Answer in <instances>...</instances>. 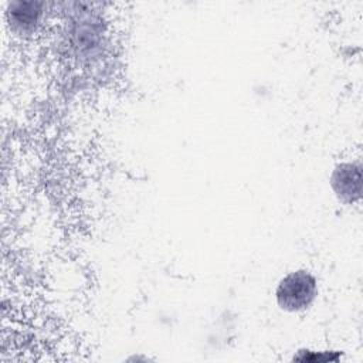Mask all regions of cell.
<instances>
[{
  "mask_svg": "<svg viewBox=\"0 0 363 363\" xmlns=\"http://www.w3.org/2000/svg\"><path fill=\"white\" fill-rule=\"evenodd\" d=\"M7 14H9L10 26L18 33H26V31H31L35 27V24L38 23L41 10L38 3L17 1L10 4Z\"/></svg>",
  "mask_w": 363,
  "mask_h": 363,
  "instance_id": "3",
  "label": "cell"
},
{
  "mask_svg": "<svg viewBox=\"0 0 363 363\" xmlns=\"http://www.w3.org/2000/svg\"><path fill=\"white\" fill-rule=\"evenodd\" d=\"M362 167L356 163H340L330 176V186L343 203L352 204L362 196Z\"/></svg>",
  "mask_w": 363,
  "mask_h": 363,
  "instance_id": "2",
  "label": "cell"
},
{
  "mask_svg": "<svg viewBox=\"0 0 363 363\" xmlns=\"http://www.w3.org/2000/svg\"><path fill=\"white\" fill-rule=\"evenodd\" d=\"M316 292L318 286L315 277L305 269H298L279 281L275 295L281 309L299 312L311 306L316 298Z\"/></svg>",
  "mask_w": 363,
  "mask_h": 363,
  "instance_id": "1",
  "label": "cell"
}]
</instances>
